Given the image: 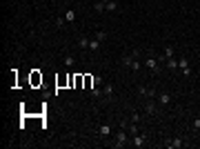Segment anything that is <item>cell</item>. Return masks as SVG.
I'll use <instances>...</instances> for the list:
<instances>
[{
    "instance_id": "13",
    "label": "cell",
    "mask_w": 200,
    "mask_h": 149,
    "mask_svg": "<svg viewBox=\"0 0 200 149\" xmlns=\"http://www.w3.org/2000/svg\"><path fill=\"white\" fill-rule=\"evenodd\" d=\"M89 40H91V38H87V36H80L78 47H80V49H89Z\"/></svg>"
},
{
    "instance_id": "12",
    "label": "cell",
    "mask_w": 200,
    "mask_h": 149,
    "mask_svg": "<svg viewBox=\"0 0 200 149\" xmlns=\"http://www.w3.org/2000/svg\"><path fill=\"white\" fill-rule=\"evenodd\" d=\"M98 134H100L102 138H104V136H111V127H109V125H100V127H98Z\"/></svg>"
},
{
    "instance_id": "9",
    "label": "cell",
    "mask_w": 200,
    "mask_h": 149,
    "mask_svg": "<svg viewBox=\"0 0 200 149\" xmlns=\"http://www.w3.org/2000/svg\"><path fill=\"white\" fill-rule=\"evenodd\" d=\"M138 91H140V96H145V98H154L156 96V89H151V87H138Z\"/></svg>"
},
{
    "instance_id": "2",
    "label": "cell",
    "mask_w": 200,
    "mask_h": 149,
    "mask_svg": "<svg viewBox=\"0 0 200 149\" xmlns=\"http://www.w3.org/2000/svg\"><path fill=\"white\" fill-rule=\"evenodd\" d=\"M125 145H129V134H127V129H118V134H116V143H113V147H125Z\"/></svg>"
},
{
    "instance_id": "8",
    "label": "cell",
    "mask_w": 200,
    "mask_h": 149,
    "mask_svg": "<svg viewBox=\"0 0 200 149\" xmlns=\"http://www.w3.org/2000/svg\"><path fill=\"white\" fill-rule=\"evenodd\" d=\"M145 114L147 116H154V114H158V105L154 100H147V105H145Z\"/></svg>"
},
{
    "instance_id": "10",
    "label": "cell",
    "mask_w": 200,
    "mask_h": 149,
    "mask_svg": "<svg viewBox=\"0 0 200 149\" xmlns=\"http://www.w3.org/2000/svg\"><path fill=\"white\" fill-rule=\"evenodd\" d=\"M125 129H127V134H129V136L140 134V131H138V123H133V120H131V123H127V127H125Z\"/></svg>"
},
{
    "instance_id": "18",
    "label": "cell",
    "mask_w": 200,
    "mask_h": 149,
    "mask_svg": "<svg viewBox=\"0 0 200 149\" xmlns=\"http://www.w3.org/2000/svg\"><path fill=\"white\" fill-rule=\"evenodd\" d=\"M91 96L93 98H100L102 96V87H91Z\"/></svg>"
},
{
    "instance_id": "14",
    "label": "cell",
    "mask_w": 200,
    "mask_h": 149,
    "mask_svg": "<svg viewBox=\"0 0 200 149\" xmlns=\"http://www.w3.org/2000/svg\"><path fill=\"white\" fill-rule=\"evenodd\" d=\"M102 96L104 98H111L113 96V87L111 85H102Z\"/></svg>"
},
{
    "instance_id": "23",
    "label": "cell",
    "mask_w": 200,
    "mask_h": 149,
    "mask_svg": "<svg viewBox=\"0 0 200 149\" xmlns=\"http://www.w3.org/2000/svg\"><path fill=\"white\" fill-rule=\"evenodd\" d=\"M93 7H96V11H104V2H100V0H98Z\"/></svg>"
},
{
    "instance_id": "3",
    "label": "cell",
    "mask_w": 200,
    "mask_h": 149,
    "mask_svg": "<svg viewBox=\"0 0 200 149\" xmlns=\"http://www.w3.org/2000/svg\"><path fill=\"white\" fill-rule=\"evenodd\" d=\"M178 69H182V76H191V65H189L187 56H182V58L178 60Z\"/></svg>"
},
{
    "instance_id": "5",
    "label": "cell",
    "mask_w": 200,
    "mask_h": 149,
    "mask_svg": "<svg viewBox=\"0 0 200 149\" xmlns=\"http://www.w3.org/2000/svg\"><path fill=\"white\" fill-rule=\"evenodd\" d=\"M165 147H169V149H182L185 143H182V138H169V140L165 143Z\"/></svg>"
},
{
    "instance_id": "21",
    "label": "cell",
    "mask_w": 200,
    "mask_h": 149,
    "mask_svg": "<svg viewBox=\"0 0 200 149\" xmlns=\"http://www.w3.org/2000/svg\"><path fill=\"white\" fill-rule=\"evenodd\" d=\"M104 82H102V78L100 76H93V87H102Z\"/></svg>"
},
{
    "instance_id": "6",
    "label": "cell",
    "mask_w": 200,
    "mask_h": 149,
    "mask_svg": "<svg viewBox=\"0 0 200 149\" xmlns=\"http://www.w3.org/2000/svg\"><path fill=\"white\" fill-rule=\"evenodd\" d=\"M171 100H174V98H171V94H167V91H160V94H158V102H160L163 107H169Z\"/></svg>"
},
{
    "instance_id": "7",
    "label": "cell",
    "mask_w": 200,
    "mask_h": 149,
    "mask_svg": "<svg viewBox=\"0 0 200 149\" xmlns=\"http://www.w3.org/2000/svg\"><path fill=\"white\" fill-rule=\"evenodd\" d=\"M145 143H147V136H145V134H136V136H131V145H133V147H142Z\"/></svg>"
},
{
    "instance_id": "24",
    "label": "cell",
    "mask_w": 200,
    "mask_h": 149,
    "mask_svg": "<svg viewBox=\"0 0 200 149\" xmlns=\"http://www.w3.org/2000/svg\"><path fill=\"white\" fill-rule=\"evenodd\" d=\"M131 120H133V123H140V114H138V111H133V114H131Z\"/></svg>"
},
{
    "instance_id": "11",
    "label": "cell",
    "mask_w": 200,
    "mask_h": 149,
    "mask_svg": "<svg viewBox=\"0 0 200 149\" xmlns=\"http://www.w3.org/2000/svg\"><path fill=\"white\" fill-rule=\"evenodd\" d=\"M100 47H102V42H100L98 38H91V40H89V49H91V51H100Z\"/></svg>"
},
{
    "instance_id": "15",
    "label": "cell",
    "mask_w": 200,
    "mask_h": 149,
    "mask_svg": "<svg viewBox=\"0 0 200 149\" xmlns=\"http://www.w3.org/2000/svg\"><path fill=\"white\" fill-rule=\"evenodd\" d=\"M62 18H65L67 22H73V20H76V11H73V9H67V14H65Z\"/></svg>"
},
{
    "instance_id": "1",
    "label": "cell",
    "mask_w": 200,
    "mask_h": 149,
    "mask_svg": "<svg viewBox=\"0 0 200 149\" xmlns=\"http://www.w3.org/2000/svg\"><path fill=\"white\" fill-rule=\"evenodd\" d=\"M138 56H140V51H131V53H125L120 62L125 65V67H129L131 71H140V67H142V65H140V60H138Z\"/></svg>"
},
{
    "instance_id": "22",
    "label": "cell",
    "mask_w": 200,
    "mask_h": 149,
    "mask_svg": "<svg viewBox=\"0 0 200 149\" xmlns=\"http://www.w3.org/2000/svg\"><path fill=\"white\" fill-rule=\"evenodd\" d=\"M65 65L67 67H73V56H65Z\"/></svg>"
},
{
    "instance_id": "25",
    "label": "cell",
    "mask_w": 200,
    "mask_h": 149,
    "mask_svg": "<svg viewBox=\"0 0 200 149\" xmlns=\"http://www.w3.org/2000/svg\"><path fill=\"white\" fill-rule=\"evenodd\" d=\"M67 20H65V18H56V25H58V27H62Z\"/></svg>"
},
{
    "instance_id": "4",
    "label": "cell",
    "mask_w": 200,
    "mask_h": 149,
    "mask_svg": "<svg viewBox=\"0 0 200 149\" xmlns=\"http://www.w3.org/2000/svg\"><path fill=\"white\" fill-rule=\"evenodd\" d=\"M145 67H147L151 73H158V71H160V65H158V60H156V58H151V56L145 60Z\"/></svg>"
},
{
    "instance_id": "19",
    "label": "cell",
    "mask_w": 200,
    "mask_h": 149,
    "mask_svg": "<svg viewBox=\"0 0 200 149\" xmlns=\"http://www.w3.org/2000/svg\"><path fill=\"white\" fill-rule=\"evenodd\" d=\"M93 38H98L100 42H104V40H107V33H104V31H96V33H93Z\"/></svg>"
},
{
    "instance_id": "17",
    "label": "cell",
    "mask_w": 200,
    "mask_h": 149,
    "mask_svg": "<svg viewBox=\"0 0 200 149\" xmlns=\"http://www.w3.org/2000/svg\"><path fill=\"white\" fill-rule=\"evenodd\" d=\"M104 9H107V11H118V2H116V0H111V2L104 5Z\"/></svg>"
},
{
    "instance_id": "27",
    "label": "cell",
    "mask_w": 200,
    "mask_h": 149,
    "mask_svg": "<svg viewBox=\"0 0 200 149\" xmlns=\"http://www.w3.org/2000/svg\"><path fill=\"white\" fill-rule=\"evenodd\" d=\"M100 2H104V5H107V2H111V0H100Z\"/></svg>"
},
{
    "instance_id": "16",
    "label": "cell",
    "mask_w": 200,
    "mask_h": 149,
    "mask_svg": "<svg viewBox=\"0 0 200 149\" xmlns=\"http://www.w3.org/2000/svg\"><path fill=\"white\" fill-rule=\"evenodd\" d=\"M167 69H169V71L178 69V60H176V58H167Z\"/></svg>"
},
{
    "instance_id": "26",
    "label": "cell",
    "mask_w": 200,
    "mask_h": 149,
    "mask_svg": "<svg viewBox=\"0 0 200 149\" xmlns=\"http://www.w3.org/2000/svg\"><path fill=\"white\" fill-rule=\"evenodd\" d=\"M194 127H196V129H200V118H196V120H194Z\"/></svg>"
},
{
    "instance_id": "20",
    "label": "cell",
    "mask_w": 200,
    "mask_h": 149,
    "mask_svg": "<svg viewBox=\"0 0 200 149\" xmlns=\"http://www.w3.org/2000/svg\"><path fill=\"white\" fill-rule=\"evenodd\" d=\"M174 47H171V45H169V47H165V58H174Z\"/></svg>"
}]
</instances>
